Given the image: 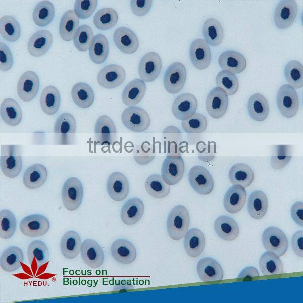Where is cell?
<instances>
[{"label":"cell","mask_w":303,"mask_h":303,"mask_svg":"<svg viewBox=\"0 0 303 303\" xmlns=\"http://www.w3.org/2000/svg\"><path fill=\"white\" fill-rule=\"evenodd\" d=\"M190 217L187 208L182 205L175 206L171 210L167 221V229L170 237L174 240L183 238L189 226Z\"/></svg>","instance_id":"obj_1"},{"label":"cell","mask_w":303,"mask_h":303,"mask_svg":"<svg viewBox=\"0 0 303 303\" xmlns=\"http://www.w3.org/2000/svg\"><path fill=\"white\" fill-rule=\"evenodd\" d=\"M0 168L7 177L14 178L20 174L22 158L19 148L15 145L1 146Z\"/></svg>","instance_id":"obj_2"},{"label":"cell","mask_w":303,"mask_h":303,"mask_svg":"<svg viewBox=\"0 0 303 303\" xmlns=\"http://www.w3.org/2000/svg\"><path fill=\"white\" fill-rule=\"evenodd\" d=\"M121 120L127 128L135 132L145 131L150 123L147 112L137 106H130L126 108L122 113Z\"/></svg>","instance_id":"obj_3"},{"label":"cell","mask_w":303,"mask_h":303,"mask_svg":"<svg viewBox=\"0 0 303 303\" xmlns=\"http://www.w3.org/2000/svg\"><path fill=\"white\" fill-rule=\"evenodd\" d=\"M276 102L280 113L285 118L293 117L298 111V95L289 84H284L279 88L277 94Z\"/></svg>","instance_id":"obj_4"},{"label":"cell","mask_w":303,"mask_h":303,"mask_svg":"<svg viewBox=\"0 0 303 303\" xmlns=\"http://www.w3.org/2000/svg\"><path fill=\"white\" fill-rule=\"evenodd\" d=\"M263 245L267 251L275 254L279 257L286 252L288 242L285 233L279 228L270 226L266 228L262 235Z\"/></svg>","instance_id":"obj_5"},{"label":"cell","mask_w":303,"mask_h":303,"mask_svg":"<svg viewBox=\"0 0 303 303\" xmlns=\"http://www.w3.org/2000/svg\"><path fill=\"white\" fill-rule=\"evenodd\" d=\"M187 77L186 70L183 64L177 62L167 68L163 78L166 91L171 94L178 93L184 87Z\"/></svg>","instance_id":"obj_6"},{"label":"cell","mask_w":303,"mask_h":303,"mask_svg":"<svg viewBox=\"0 0 303 303\" xmlns=\"http://www.w3.org/2000/svg\"><path fill=\"white\" fill-rule=\"evenodd\" d=\"M83 195V187L79 179L71 177L65 181L62 189V199L65 208L69 211L76 210L82 202Z\"/></svg>","instance_id":"obj_7"},{"label":"cell","mask_w":303,"mask_h":303,"mask_svg":"<svg viewBox=\"0 0 303 303\" xmlns=\"http://www.w3.org/2000/svg\"><path fill=\"white\" fill-rule=\"evenodd\" d=\"M50 228L48 219L40 214H32L22 219L19 228L21 233L30 237H40L45 234Z\"/></svg>","instance_id":"obj_8"},{"label":"cell","mask_w":303,"mask_h":303,"mask_svg":"<svg viewBox=\"0 0 303 303\" xmlns=\"http://www.w3.org/2000/svg\"><path fill=\"white\" fill-rule=\"evenodd\" d=\"M297 10L295 1H280L276 6L274 13V21L276 26L280 29H287L291 26L297 16Z\"/></svg>","instance_id":"obj_9"},{"label":"cell","mask_w":303,"mask_h":303,"mask_svg":"<svg viewBox=\"0 0 303 303\" xmlns=\"http://www.w3.org/2000/svg\"><path fill=\"white\" fill-rule=\"evenodd\" d=\"M184 169V162L181 156H168L161 167V176L167 184L174 185L182 179Z\"/></svg>","instance_id":"obj_10"},{"label":"cell","mask_w":303,"mask_h":303,"mask_svg":"<svg viewBox=\"0 0 303 303\" xmlns=\"http://www.w3.org/2000/svg\"><path fill=\"white\" fill-rule=\"evenodd\" d=\"M161 69L162 61L160 56L155 52H149L140 59L138 72L142 80L150 82L158 77Z\"/></svg>","instance_id":"obj_11"},{"label":"cell","mask_w":303,"mask_h":303,"mask_svg":"<svg viewBox=\"0 0 303 303\" xmlns=\"http://www.w3.org/2000/svg\"><path fill=\"white\" fill-rule=\"evenodd\" d=\"M188 180L193 189L202 195L209 194L214 187V181L211 175L207 169L201 166H194L190 169Z\"/></svg>","instance_id":"obj_12"},{"label":"cell","mask_w":303,"mask_h":303,"mask_svg":"<svg viewBox=\"0 0 303 303\" xmlns=\"http://www.w3.org/2000/svg\"><path fill=\"white\" fill-rule=\"evenodd\" d=\"M125 77L124 68L119 65L112 64L105 66L99 71L97 81L102 87L112 89L120 86Z\"/></svg>","instance_id":"obj_13"},{"label":"cell","mask_w":303,"mask_h":303,"mask_svg":"<svg viewBox=\"0 0 303 303\" xmlns=\"http://www.w3.org/2000/svg\"><path fill=\"white\" fill-rule=\"evenodd\" d=\"M228 105V96L221 88H213L207 96L206 108L208 114L213 118L219 119L224 115Z\"/></svg>","instance_id":"obj_14"},{"label":"cell","mask_w":303,"mask_h":303,"mask_svg":"<svg viewBox=\"0 0 303 303\" xmlns=\"http://www.w3.org/2000/svg\"><path fill=\"white\" fill-rule=\"evenodd\" d=\"M39 87L37 75L32 71L25 72L20 77L17 86V94L24 102H30L37 95Z\"/></svg>","instance_id":"obj_15"},{"label":"cell","mask_w":303,"mask_h":303,"mask_svg":"<svg viewBox=\"0 0 303 303\" xmlns=\"http://www.w3.org/2000/svg\"><path fill=\"white\" fill-rule=\"evenodd\" d=\"M197 101L189 93H182L174 100L171 107L172 113L178 120H185L191 117L196 111Z\"/></svg>","instance_id":"obj_16"},{"label":"cell","mask_w":303,"mask_h":303,"mask_svg":"<svg viewBox=\"0 0 303 303\" xmlns=\"http://www.w3.org/2000/svg\"><path fill=\"white\" fill-rule=\"evenodd\" d=\"M113 39L116 47L122 52L131 54L139 46V41L135 33L126 27H120L114 31Z\"/></svg>","instance_id":"obj_17"},{"label":"cell","mask_w":303,"mask_h":303,"mask_svg":"<svg viewBox=\"0 0 303 303\" xmlns=\"http://www.w3.org/2000/svg\"><path fill=\"white\" fill-rule=\"evenodd\" d=\"M189 57L195 68L198 70L207 68L211 59V52L209 45L203 39L194 40L190 46Z\"/></svg>","instance_id":"obj_18"},{"label":"cell","mask_w":303,"mask_h":303,"mask_svg":"<svg viewBox=\"0 0 303 303\" xmlns=\"http://www.w3.org/2000/svg\"><path fill=\"white\" fill-rule=\"evenodd\" d=\"M129 190L128 180L123 173L115 172L109 176L107 182V190L113 200L123 201L127 197Z\"/></svg>","instance_id":"obj_19"},{"label":"cell","mask_w":303,"mask_h":303,"mask_svg":"<svg viewBox=\"0 0 303 303\" xmlns=\"http://www.w3.org/2000/svg\"><path fill=\"white\" fill-rule=\"evenodd\" d=\"M196 272L199 278L204 282L221 281L224 276L221 265L211 257H204L198 262Z\"/></svg>","instance_id":"obj_20"},{"label":"cell","mask_w":303,"mask_h":303,"mask_svg":"<svg viewBox=\"0 0 303 303\" xmlns=\"http://www.w3.org/2000/svg\"><path fill=\"white\" fill-rule=\"evenodd\" d=\"M52 42L53 36L50 31L45 29L38 30L29 39L28 51L34 57L42 56L48 50Z\"/></svg>","instance_id":"obj_21"},{"label":"cell","mask_w":303,"mask_h":303,"mask_svg":"<svg viewBox=\"0 0 303 303\" xmlns=\"http://www.w3.org/2000/svg\"><path fill=\"white\" fill-rule=\"evenodd\" d=\"M81 256L84 262L89 267L97 268L104 262L103 251L95 240L88 239L81 243Z\"/></svg>","instance_id":"obj_22"},{"label":"cell","mask_w":303,"mask_h":303,"mask_svg":"<svg viewBox=\"0 0 303 303\" xmlns=\"http://www.w3.org/2000/svg\"><path fill=\"white\" fill-rule=\"evenodd\" d=\"M218 63L223 71L240 73L246 68V61L240 53L232 50L223 52L219 56Z\"/></svg>","instance_id":"obj_23"},{"label":"cell","mask_w":303,"mask_h":303,"mask_svg":"<svg viewBox=\"0 0 303 303\" xmlns=\"http://www.w3.org/2000/svg\"><path fill=\"white\" fill-rule=\"evenodd\" d=\"M246 200V192L240 185H233L227 191L223 200L225 209L230 213L234 214L240 211Z\"/></svg>","instance_id":"obj_24"},{"label":"cell","mask_w":303,"mask_h":303,"mask_svg":"<svg viewBox=\"0 0 303 303\" xmlns=\"http://www.w3.org/2000/svg\"><path fill=\"white\" fill-rule=\"evenodd\" d=\"M214 228L216 233L225 241H232L236 239L239 233V226L231 217L222 215L215 220Z\"/></svg>","instance_id":"obj_25"},{"label":"cell","mask_w":303,"mask_h":303,"mask_svg":"<svg viewBox=\"0 0 303 303\" xmlns=\"http://www.w3.org/2000/svg\"><path fill=\"white\" fill-rule=\"evenodd\" d=\"M111 252L116 261L123 264L131 263L136 257V250L134 245L123 239H117L113 242Z\"/></svg>","instance_id":"obj_26"},{"label":"cell","mask_w":303,"mask_h":303,"mask_svg":"<svg viewBox=\"0 0 303 303\" xmlns=\"http://www.w3.org/2000/svg\"><path fill=\"white\" fill-rule=\"evenodd\" d=\"M205 245V238L200 229L194 228L188 230L184 236V247L189 257L195 258L200 256Z\"/></svg>","instance_id":"obj_27"},{"label":"cell","mask_w":303,"mask_h":303,"mask_svg":"<svg viewBox=\"0 0 303 303\" xmlns=\"http://www.w3.org/2000/svg\"><path fill=\"white\" fill-rule=\"evenodd\" d=\"M144 209V204L141 199L137 198H130L122 207L121 219L127 225L135 224L141 219Z\"/></svg>","instance_id":"obj_28"},{"label":"cell","mask_w":303,"mask_h":303,"mask_svg":"<svg viewBox=\"0 0 303 303\" xmlns=\"http://www.w3.org/2000/svg\"><path fill=\"white\" fill-rule=\"evenodd\" d=\"M47 177L46 168L41 164L31 165L25 171L23 182L25 187L30 189H36L41 187Z\"/></svg>","instance_id":"obj_29"},{"label":"cell","mask_w":303,"mask_h":303,"mask_svg":"<svg viewBox=\"0 0 303 303\" xmlns=\"http://www.w3.org/2000/svg\"><path fill=\"white\" fill-rule=\"evenodd\" d=\"M146 89L145 82L140 79H135L128 83L124 88L122 99L128 106L139 103L144 96Z\"/></svg>","instance_id":"obj_30"},{"label":"cell","mask_w":303,"mask_h":303,"mask_svg":"<svg viewBox=\"0 0 303 303\" xmlns=\"http://www.w3.org/2000/svg\"><path fill=\"white\" fill-rule=\"evenodd\" d=\"M0 115L6 124L11 126H15L20 123L22 112L16 100L7 98L4 99L1 104Z\"/></svg>","instance_id":"obj_31"},{"label":"cell","mask_w":303,"mask_h":303,"mask_svg":"<svg viewBox=\"0 0 303 303\" xmlns=\"http://www.w3.org/2000/svg\"><path fill=\"white\" fill-rule=\"evenodd\" d=\"M95 134L101 144L110 145L114 139L116 129L112 120L107 115H102L95 125Z\"/></svg>","instance_id":"obj_32"},{"label":"cell","mask_w":303,"mask_h":303,"mask_svg":"<svg viewBox=\"0 0 303 303\" xmlns=\"http://www.w3.org/2000/svg\"><path fill=\"white\" fill-rule=\"evenodd\" d=\"M79 19L74 10H69L63 15L59 24V32L64 41L73 39L78 28Z\"/></svg>","instance_id":"obj_33"},{"label":"cell","mask_w":303,"mask_h":303,"mask_svg":"<svg viewBox=\"0 0 303 303\" xmlns=\"http://www.w3.org/2000/svg\"><path fill=\"white\" fill-rule=\"evenodd\" d=\"M203 35L208 45L216 47L222 42L224 31L220 23L216 19H207L203 23Z\"/></svg>","instance_id":"obj_34"},{"label":"cell","mask_w":303,"mask_h":303,"mask_svg":"<svg viewBox=\"0 0 303 303\" xmlns=\"http://www.w3.org/2000/svg\"><path fill=\"white\" fill-rule=\"evenodd\" d=\"M24 260V254L21 248L12 246L6 248L1 255L0 266L4 271L12 272L18 270Z\"/></svg>","instance_id":"obj_35"},{"label":"cell","mask_w":303,"mask_h":303,"mask_svg":"<svg viewBox=\"0 0 303 303\" xmlns=\"http://www.w3.org/2000/svg\"><path fill=\"white\" fill-rule=\"evenodd\" d=\"M254 177L252 170L248 165L244 163L234 164L228 172V178L231 183L244 188L249 186L252 183Z\"/></svg>","instance_id":"obj_36"},{"label":"cell","mask_w":303,"mask_h":303,"mask_svg":"<svg viewBox=\"0 0 303 303\" xmlns=\"http://www.w3.org/2000/svg\"><path fill=\"white\" fill-rule=\"evenodd\" d=\"M81 240L79 235L71 230L66 232L62 237L60 249L63 256L67 259L76 258L81 250Z\"/></svg>","instance_id":"obj_37"},{"label":"cell","mask_w":303,"mask_h":303,"mask_svg":"<svg viewBox=\"0 0 303 303\" xmlns=\"http://www.w3.org/2000/svg\"><path fill=\"white\" fill-rule=\"evenodd\" d=\"M27 257L30 265H36L39 269L48 262L49 254L46 245L43 241L35 240L28 246Z\"/></svg>","instance_id":"obj_38"},{"label":"cell","mask_w":303,"mask_h":303,"mask_svg":"<svg viewBox=\"0 0 303 303\" xmlns=\"http://www.w3.org/2000/svg\"><path fill=\"white\" fill-rule=\"evenodd\" d=\"M60 102L59 92L55 87L48 85L42 90L40 104L42 111L47 115L55 114L59 109Z\"/></svg>","instance_id":"obj_39"},{"label":"cell","mask_w":303,"mask_h":303,"mask_svg":"<svg viewBox=\"0 0 303 303\" xmlns=\"http://www.w3.org/2000/svg\"><path fill=\"white\" fill-rule=\"evenodd\" d=\"M247 110L252 119L257 121H262L268 115L269 104L262 94L255 93L251 95L248 99Z\"/></svg>","instance_id":"obj_40"},{"label":"cell","mask_w":303,"mask_h":303,"mask_svg":"<svg viewBox=\"0 0 303 303\" xmlns=\"http://www.w3.org/2000/svg\"><path fill=\"white\" fill-rule=\"evenodd\" d=\"M260 269L265 276L282 274L284 267L279 257L272 252L263 253L259 261Z\"/></svg>","instance_id":"obj_41"},{"label":"cell","mask_w":303,"mask_h":303,"mask_svg":"<svg viewBox=\"0 0 303 303\" xmlns=\"http://www.w3.org/2000/svg\"><path fill=\"white\" fill-rule=\"evenodd\" d=\"M71 96L74 103L83 109L91 106L94 100L93 90L89 85L84 82L77 83L73 86Z\"/></svg>","instance_id":"obj_42"},{"label":"cell","mask_w":303,"mask_h":303,"mask_svg":"<svg viewBox=\"0 0 303 303\" xmlns=\"http://www.w3.org/2000/svg\"><path fill=\"white\" fill-rule=\"evenodd\" d=\"M268 208V199L265 193L261 190L252 192L247 202V211L249 215L255 219L263 218Z\"/></svg>","instance_id":"obj_43"},{"label":"cell","mask_w":303,"mask_h":303,"mask_svg":"<svg viewBox=\"0 0 303 303\" xmlns=\"http://www.w3.org/2000/svg\"><path fill=\"white\" fill-rule=\"evenodd\" d=\"M109 50L107 38L103 34L95 35L89 47V55L91 61L95 64H101L107 59Z\"/></svg>","instance_id":"obj_44"},{"label":"cell","mask_w":303,"mask_h":303,"mask_svg":"<svg viewBox=\"0 0 303 303\" xmlns=\"http://www.w3.org/2000/svg\"><path fill=\"white\" fill-rule=\"evenodd\" d=\"M144 186L147 193L157 199L166 197L170 190V185L164 181L162 176L159 174L149 176L145 180Z\"/></svg>","instance_id":"obj_45"},{"label":"cell","mask_w":303,"mask_h":303,"mask_svg":"<svg viewBox=\"0 0 303 303\" xmlns=\"http://www.w3.org/2000/svg\"><path fill=\"white\" fill-rule=\"evenodd\" d=\"M55 15L53 4L49 1H42L38 3L32 13L34 22L37 26L44 27L48 25L53 20Z\"/></svg>","instance_id":"obj_46"},{"label":"cell","mask_w":303,"mask_h":303,"mask_svg":"<svg viewBox=\"0 0 303 303\" xmlns=\"http://www.w3.org/2000/svg\"><path fill=\"white\" fill-rule=\"evenodd\" d=\"M0 34L7 41H16L21 34V27L16 19L10 15H4L0 19Z\"/></svg>","instance_id":"obj_47"},{"label":"cell","mask_w":303,"mask_h":303,"mask_svg":"<svg viewBox=\"0 0 303 303\" xmlns=\"http://www.w3.org/2000/svg\"><path fill=\"white\" fill-rule=\"evenodd\" d=\"M284 74L286 81L294 89L303 86V66L298 61L291 60L284 67Z\"/></svg>","instance_id":"obj_48"},{"label":"cell","mask_w":303,"mask_h":303,"mask_svg":"<svg viewBox=\"0 0 303 303\" xmlns=\"http://www.w3.org/2000/svg\"><path fill=\"white\" fill-rule=\"evenodd\" d=\"M118 15L111 8H104L98 10L93 17L95 26L101 30H107L113 28L117 23Z\"/></svg>","instance_id":"obj_49"},{"label":"cell","mask_w":303,"mask_h":303,"mask_svg":"<svg viewBox=\"0 0 303 303\" xmlns=\"http://www.w3.org/2000/svg\"><path fill=\"white\" fill-rule=\"evenodd\" d=\"M216 84L229 96L234 94L239 87L236 76L226 71H221L218 73L216 77Z\"/></svg>","instance_id":"obj_50"},{"label":"cell","mask_w":303,"mask_h":303,"mask_svg":"<svg viewBox=\"0 0 303 303\" xmlns=\"http://www.w3.org/2000/svg\"><path fill=\"white\" fill-rule=\"evenodd\" d=\"M16 228V218L13 213L9 210L3 209L0 211V237L2 239L10 238L14 234Z\"/></svg>","instance_id":"obj_51"},{"label":"cell","mask_w":303,"mask_h":303,"mask_svg":"<svg viewBox=\"0 0 303 303\" xmlns=\"http://www.w3.org/2000/svg\"><path fill=\"white\" fill-rule=\"evenodd\" d=\"M93 38L91 28L86 24H83L77 29L73 38V43L78 50L85 52L89 48Z\"/></svg>","instance_id":"obj_52"},{"label":"cell","mask_w":303,"mask_h":303,"mask_svg":"<svg viewBox=\"0 0 303 303\" xmlns=\"http://www.w3.org/2000/svg\"><path fill=\"white\" fill-rule=\"evenodd\" d=\"M76 127V121L73 116L69 113L65 112L58 117L54 131L56 134H72L75 133Z\"/></svg>","instance_id":"obj_53"},{"label":"cell","mask_w":303,"mask_h":303,"mask_svg":"<svg viewBox=\"0 0 303 303\" xmlns=\"http://www.w3.org/2000/svg\"><path fill=\"white\" fill-rule=\"evenodd\" d=\"M183 130L187 133H201L207 126V120L203 114L196 113L187 119L182 121Z\"/></svg>","instance_id":"obj_54"},{"label":"cell","mask_w":303,"mask_h":303,"mask_svg":"<svg viewBox=\"0 0 303 303\" xmlns=\"http://www.w3.org/2000/svg\"><path fill=\"white\" fill-rule=\"evenodd\" d=\"M97 5L96 0H77L74 9L79 18L86 19L94 12Z\"/></svg>","instance_id":"obj_55"},{"label":"cell","mask_w":303,"mask_h":303,"mask_svg":"<svg viewBox=\"0 0 303 303\" xmlns=\"http://www.w3.org/2000/svg\"><path fill=\"white\" fill-rule=\"evenodd\" d=\"M291 158V153L289 146H277L276 154L271 157V166L275 169H280L287 164Z\"/></svg>","instance_id":"obj_56"},{"label":"cell","mask_w":303,"mask_h":303,"mask_svg":"<svg viewBox=\"0 0 303 303\" xmlns=\"http://www.w3.org/2000/svg\"><path fill=\"white\" fill-rule=\"evenodd\" d=\"M13 64V57L8 46L4 42L0 43V70L9 71Z\"/></svg>","instance_id":"obj_57"},{"label":"cell","mask_w":303,"mask_h":303,"mask_svg":"<svg viewBox=\"0 0 303 303\" xmlns=\"http://www.w3.org/2000/svg\"><path fill=\"white\" fill-rule=\"evenodd\" d=\"M152 5L150 0H132L130 7L133 13L137 16L145 15L150 10Z\"/></svg>","instance_id":"obj_58"},{"label":"cell","mask_w":303,"mask_h":303,"mask_svg":"<svg viewBox=\"0 0 303 303\" xmlns=\"http://www.w3.org/2000/svg\"><path fill=\"white\" fill-rule=\"evenodd\" d=\"M291 247L293 252L298 257L303 256V231L299 230L293 235L291 241Z\"/></svg>","instance_id":"obj_59"},{"label":"cell","mask_w":303,"mask_h":303,"mask_svg":"<svg viewBox=\"0 0 303 303\" xmlns=\"http://www.w3.org/2000/svg\"><path fill=\"white\" fill-rule=\"evenodd\" d=\"M291 216L293 220L302 227L303 226V203L302 201L295 202L290 209Z\"/></svg>","instance_id":"obj_60"},{"label":"cell","mask_w":303,"mask_h":303,"mask_svg":"<svg viewBox=\"0 0 303 303\" xmlns=\"http://www.w3.org/2000/svg\"><path fill=\"white\" fill-rule=\"evenodd\" d=\"M259 276V274L256 268L252 266H248L243 269L240 272L238 275L237 278L246 280Z\"/></svg>","instance_id":"obj_61"}]
</instances>
